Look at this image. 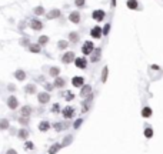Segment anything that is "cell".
<instances>
[{"mask_svg": "<svg viewBox=\"0 0 163 154\" xmlns=\"http://www.w3.org/2000/svg\"><path fill=\"white\" fill-rule=\"evenodd\" d=\"M69 42H72V43H77V42H79V33H76V32L69 33Z\"/></svg>", "mask_w": 163, "mask_h": 154, "instance_id": "cell-20", "label": "cell"}, {"mask_svg": "<svg viewBox=\"0 0 163 154\" xmlns=\"http://www.w3.org/2000/svg\"><path fill=\"white\" fill-rule=\"evenodd\" d=\"M40 47H42V46H40L39 43H37V44H33V43H32V44L29 46V52H32V53H40V52H42Z\"/></svg>", "mask_w": 163, "mask_h": 154, "instance_id": "cell-19", "label": "cell"}, {"mask_svg": "<svg viewBox=\"0 0 163 154\" xmlns=\"http://www.w3.org/2000/svg\"><path fill=\"white\" fill-rule=\"evenodd\" d=\"M37 100H39L40 104H46V103H49V100H50V94L46 93V91L39 93V94H37Z\"/></svg>", "mask_w": 163, "mask_h": 154, "instance_id": "cell-6", "label": "cell"}, {"mask_svg": "<svg viewBox=\"0 0 163 154\" xmlns=\"http://www.w3.org/2000/svg\"><path fill=\"white\" fill-rule=\"evenodd\" d=\"M60 147H62V144H57V143H56V144H53V145L49 148V154H56V153H57V150H59Z\"/></svg>", "mask_w": 163, "mask_h": 154, "instance_id": "cell-28", "label": "cell"}, {"mask_svg": "<svg viewBox=\"0 0 163 154\" xmlns=\"http://www.w3.org/2000/svg\"><path fill=\"white\" fill-rule=\"evenodd\" d=\"M9 90H16V87H15V86H12V84H10V86H9Z\"/></svg>", "mask_w": 163, "mask_h": 154, "instance_id": "cell-44", "label": "cell"}, {"mask_svg": "<svg viewBox=\"0 0 163 154\" xmlns=\"http://www.w3.org/2000/svg\"><path fill=\"white\" fill-rule=\"evenodd\" d=\"M109 30H110V23H107V24L105 26V29H103V34L106 36V34L109 33Z\"/></svg>", "mask_w": 163, "mask_h": 154, "instance_id": "cell-40", "label": "cell"}, {"mask_svg": "<svg viewBox=\"0 0 163 154\" xmlns=\"http://www.w3.org/2000/svg\"><path fill=\"white\" fill-rule=\"evenodd\" d=\"M107 71H109V67L106 66L103 69V73H102V83H106V80H107Z\"/></svg>", "mask_w": 163, "mask_h": 154, "instance_id": "cell-30", "label": "cell"}, {"mask_svg": "<svg viewBox=\"0 0 163 154\" xmlns=\"http://www.w3.org/2000/svg\"><path fill=\"white\" fill-rule=\"evenodd\" d=\"M53 127H54L56 131H62V130H63V124H62V123H54Z\"/></svg>", "mask_w": 163, "mask_h": 154, "instance_id": "cell-35", "label": "cell"}, {"mask_svg": "<svg viewBox=\"0 0 163 154\" xmlns=\"http://www.w3.org/2000/svg\"><path fill=\"white\" fill-rule=\"evenodd\" d=\"M64 98H66L67 101H72V100L74 98V94H73L72 91H66V93H64Z\"/></svg>", "mask_w": 163, "mask_h": 154, "instance_id": "cell-33", "label": "cell"}, {"mask_svg": "<svg viewBox=\"0 0 163 154\" xmlns=\"http://www.w3.org/2000/svg\"><path fill=\"white\" fill-rule=\"evenodd\" d=\"M93 52H95V44H93L90 40L85 42L83 46H82V53H83L85 56H89V54H92Z\"/></svg>", "mask_w": 163, "mask_h": 154, "instance_id": "cell-1", "label": "cell"}, {"mask_svg": "<svg viewBox=\"0 0 163 154\" xmlns=\"http://www.w3.org/2000/svg\"><path fill=\"white\" fill-rule=\"evenodd\" d=\"M144 137H146V138L153 137V130H152V127H146V130H144Z\"/></svg>", "mask_w": 163, "mask_h": 154, "instance_id": "cell-31", "label": "cell"}, {"mask_svg": "<svg viewBox=\"0 0 163 154\" xmlns=\"http://www.w3.org/2000/svg\"><path fill=\"white\" fill-rule=\"evenodd\" d=\"M33 13H34V15H37V16H43V15H46V12H44V7H43V6H37V7H34Z\"/></svg>", "mask_w": 163, "mask_h": 154, "instance_id": "cell-25", "label": "cell"}, {"mask_svg": "<svg viewBox=\"0 0 163 154\" xmlns=\"http://www.w3.org/2000/svg\"><path fill=\"white\" fill-rule=\"evenodd\" d=\"M30 27H32L34 32H39V30L43 29V23H42L40 20H34V19H33V20L30 22Z\"/></svg>", "mask_w": 163, "mask_h": 154, "instance_id": "cell-13", "label": "cell"}, {"mask_svg": "<svg viewBox=\"0 0 163 154\" xmlns=\"http://www.w3.org/2000/svg\"><path fill=\"white\" fill-rule=\"evenodd\" d=\"M102 34H103V29H102L100 26H95V27L90 30V36L95 37V39H100Z\"/></svg>", "mask_w": 163, "mask_h": 154, "instance_id": "cell-5", "label": "cell"}, {"mask_svg": "<svg viewBox=\"0 0 163 154\" xmlns=\"http://www.w3.org/2000/svg\"><path fill=\"white\" fill-rule=\"evenodd\" d=\"M82 123H83V120H82V118H79V120H76V123H74V128H79L80 126H82Z\"/></svg>", "mask_w": 163, "mask_h": 154, "instance_id": "cell-39", "label": "cell"}, {"mask_svg": "<svg viewBox=\"0 0 163 154\" xmlns=\"http://www.w3.org/2000/svg\"><path fill=\"white\" fill-rule=\"evenodd\" d=\"M74 60H76V56H74V53H73V52H67V53H64V54H63V57H62V61H63L64 64L74 63Z\"/></svg>", "mask_w": 163, "mask_h": 154, "instance_id": "cell-2", "label": "cell"}, {"mask_svg": "<svg viewBox=\"0 0 163 154\" xmlns=\"http://www.w3.org/2000/svg\"><path fill=\"white\" fill-rule=\"evenodd\" d=\"M0 127H2V130H7L9 128V121L6 118H2V121H0Z\"/></svg>", "mask_w": 163, "mask_h": 154, "instance_id": "cell-32", "label": "cell"}, {"mask_svg": "<svg viewBox=\"0 0 163 154\" xmlns=\"http://www.w3.org/2000/svg\"><path fill=\"white\" fill-rule=\"evenodd\" d=\"M50 128V123L49 121H40V124H39V130L40 131H47Z\"/></svg>", "mask_w": 163, "mask_h": 154, "instance_id": "cell-21", "label": "cell"}, {"mask_svg": "<svg viewBox=\"0 0 163 154\" xmlns=\"http://www.w3.org/2000/svg\"><path fill=\"white\" fill-rule=\"evenodd\" d=\"M64 86H66L64 79H62V77H54V87H57V89H63Z\"/></svg>", "mask_w": 163, "mask_h": 154, "instance_id": "cell-15", "label": "cell"}, {"mask_svg": "<svg viewBox=\"0 0 163 154\" xmlns=\"http://www.w3.org/2000/svg\"><path fill=\"white\" fill-rule=\"evenodd\" d=\"M90 94H92V86L85 84L83 87H82V90H80V97H87Z\"/></svg>", "mask_w": 163, "mask_h": 154, "instance_id": "cell-11", "label": "cell"}, {"mask_svg": "<svg viewBox=\"0 0 163 154\" xmlns=\"http://www.w3.org/2000/svg\"><path fill=\"white\" fill-rule=\"evenodd\" d=\"M69 47V42L67 40H60V42H57V49L59 50H64V49H67Z\"/></svg>", "mask_w": 163, "mask_h": 154, "instance_id": "cell-23", "label": "cell"}, {"mask_svg": "<svg viewBox=\"0 0 163 154\" xmlns=\"http://www.w3.org/2000/svg\"><path fill=\"white\" fill-rule=\"evenodd\" d=\"M59 73H60V69L59 67H50V70H49V74L52 76V77H59Z\"/></svg>", "mask_w": 163, "mask_h": 154, "instance_id": "cell-24", "label": "cell"}, {"mask_svg": "<svg viewBox=\"0 0 163 154\" xmlns=\"http://www.w3.org/2000/svg\"><path fill=\"white\" fill-rule=\"evenodd\" d=\"M33 147H34V145H33V143H32V141H26V148H30V150H32Z\"/></svg>", "mask_w": 163, "mask_h": 154, "instance_id": "cell-41", "label": "cell"}, {"mask_svg": "<svg viewBox=\"0 0 163 154\" xmlns=\"http://www.w3.org/2000/svg\"><path fill=\"white\" fill-rule=\"evenodd\" d=\"M53 87H54V84H53V86H52V84H44V89H46L47 91H50Z\"/></svg>", "mask_w": 163, "mask_h": 154, "instance_id": "cell-42", "label": "cell"}, {"mask_svg": "<svg viewBox=\"0 0 163 154\" xmlns=\"http://www.w3.org/2000/svg\"><path fill=\"white\" fill-rule=\"evenodd\" d=\"M19 121H20L22 124H27V123H29V117H26V116H22V117L19 118Z\"/></svg>", "mask_w": 163, "mask_h": 154, "instance_id": "cell-36", "label": "cell"}, {"mask_svg": "<svg viewBox=\"0 0 163 154\" xmlns=\"http://www.w3.org/2000/svg\"><path fill=\"white\" fill-rule=\"evenodd\" d=\"M85 2H86V0H74V5L77 7H83L85 6Z\"/></svg>", "mask_w": 163, "mask_h": 154, "instance_id": "cell-34", "label": "cell"}, {"mask_svg": "<svg viewBox=\"0 0 163 154\" xmlns=\"http://www.w3.org/2000/svg\"><path fill=\"white\" fill-rule=\"evenodd\" d=\"M105 17H106L105 10H93V13H92V19L96 22H103Z\"/></svg>", "mask_w": 163, "mask_h": 154, "instance_id": "cell-3", "label": "cell"}, {"mask_svg": "<svg viewBox=\"0 0 163 154\" xmlns=\"http://www.w3.org/2000/svg\"><path fill=\"white\" fill-rule=\"evenodd\" d=\"M30 114H32V107H30V106H23V108H22V116L29 117Z\"/></svg>", "mask_w": 163, "mask_h": 154, "instance_id": "cell-26", "label": "cell"}, {"mask_svg": "<svg viewBox=\"0 0 163 154\" xmlns=\"http://www.w3.org/2000/svg\"><path fill=\"white\" fill-rule=\"evenodd\" d=\"M47 43H49V37L47 36H40L39 37V44L40 46H46Z\"/></svg>", "mask_w": 163, "mask_h": 154, "instance_id": "cell-29", "label": "cell"}, {"mask_svg": "<svg viewBox=\"0 0 163 154\" xmlns=\"http://www.w3.org/2000/svg\"><path fill=\"white\" fill-rule=\"evenodd\" d=\"M17 137H19L20 140H26V138L29 137V131L25 130V128H20V131L17 133Z\"/></svg>", "mask_w": 163, "mask_h": 154, "instance_id": "cell-22", "label": "cell"}, {"mask_svg": "<svg viewBox=\"0 0 163 154\" xmlns=\"http://www.w3.org/2000/svg\"><path fill=\"white\" fill-rule=\"evenodd\" d=\"M25 91H26V94H34V93L37 91V89H36V84H33V83L27 84V86L25 87Z\"/></svg>", "mask_w": 163, "mask_h": 154, "instance_id": "cell-16", "label": "cell"}, {"mask_svg": "<svg viewBox=\"0 0 163 154\" xmlns=\"http://www.w3.org/2000/svg\"><path fill=\"white\" fill-rule=\"evenodd\" d=\"M73 116H74V108H73L72 106H67V107L63 110V117L67 118V120H70V118H73Z\"/></svg>", "mask_w": 163, "mask_h": 154, "instance_id": "cell-8", "label": "cell"}, {"mask_svg": "<svg viewBox=\"0 0 163 154\" xmlns=\"http://www.w3.org/2000/svg\"><path fill=\"white\" fill-rule=\"evenodd\" d=\"M90 60H92V63H97L100 60V47L95 49V52L90 54Z\"/></svg>", "mask_w": 163, "mask_h": 154, "instance_id": "cell-14", "label": "cell"}, {"mask_svg": "<svg viewBox=\"0 0 163 154\" xmlns=\"http://www.w3.org/2000/svg\"><path fill=\"white\" fill-rule=\"evenodd\" d=\"M72 84H73L74 87H83V86H85V79L76 76V77L72 79Z\"/></svg>", "mask_w": 163, "mask_h": 154, "instance_id": "cell-10", "label": "cell"}, {"mask_svg": "<svg viewBox=\"0 0 163 154\" xmlns=\"http://www.w3.org/2000/svg\"><path fill=\"white\" fill-rule=\"evenodd\" d=\"M150 116H152V108H150V107H144V108L142 110V117L149 118Z\"/></svg>", "mask_w": 163, "mask_h": 154, "instance_id": "cell-27", "label": "cell"}, {"mask_svg": "<svg viewBox=\"0 0 163 154\" xmlns=\"http://www.w3.org/2000/svg\"><path fill=\"white\" fill-rule=\"evenodd\" d=\"M7 154H17V153H16V151H15L13 148H10V150L7 151Z\"/></svg>", "mask_w": 163, "mask_h": 154, "instance_id": "cell-43", "label": "cell"}, {"mask_svg": "<svg viewBox=\"0 0 163 154\" xmlns=\"http://www.w3.org/2000/svg\"><path fill=\"white\" fill-rule=\"evenodd\" d=\"M52 111H53V113H59V111H60V106H59L57 103H56V104H53V107H52Z\"/></svg>", "mask_w": 163, "mask_h": 154, "instance_id": "cell-37", "label": "cell"}, {"mask_svg": "<svg viewBox=\"0 0 163 154\" xmlns=\"http://www.w3.org/2000/svg\"><path fill=\"white\" fill-rule=\"evenodd\" d=\"M20 44H22V46H27V47H29L32 43H29V40H27V39H22V40H20Z\"/></svg>", "mask_w": 163, "mask_h": 154, "instance_id": "cell-38", "label": "cell"}, {"mask_svg": "<svg viewBox=\"0 0 163 154\" xmlns=\"http://www.w3.org/2000/svg\"><path fill=\"white\" fill-rule=\"evenodd\" d=\"M15 77H16L19 81H23V80L26 79V73H25L23 70H20V69H19V70H16V71H15Z\"/></svg>", "mask_w": 163, "mask_h": 154, "instance_id": "cell-17", "label": "cell"}, {"mask_svg": "<svg viewBox=\"0 0 163 154\" xmlns=\"http://www.w3.org/2000/svg\"><path fill=\"white\" fill-rule=\"evenodd\" d=\"M74 64H76L77 69H86L87 67V60H86V57H76Z\"/></svg>", "mask_w": 163, "mask_h": 154, "instance_id": "cell-4", "label": "cell"}, {"mask_svg": "<svg viewBox=\"0 0 163 154\" xmlns=\"http://www.w3.org/2000/svg\"><path fill=\"white\" fill-rule=\"evenodd\" d=\"M69 20H70L72 23H74V24H79V23H80V13H79V12H72V13L69 15Z\"/></svg>", "mask_w": 163, "mask_h": 154, "instance_id": "cell-12", "label": "cell"}, {"mask_svg": "<svg viewBox=\"0 0 163 154\" xmlns=\"http://www.w3.org/2000/svg\"><path fill=\"white\" fill-rule=\"evenodd\" d=\"M60 13H62V12H60L59 9H53V10H50V12H49L47 15H44V16H46L47 20H53V19L60 17Z\"/></svg>", "mask_w": 163, "mask_h": 154, "instance_id": "cell-7", "label": "cell"}, {"mask_svg": "<svg viewBox=\"0 0 163 154\" xmlns=\"http://www.w3.org/2000/svg\"><path fill=\"white\" fill-rule=\"evenodd\" d=\"M126 5H127V7H129L130 10H136V9L139 7V5H137V0H127V2H126Z\"/></svg>", "mask_w": 163, "mask_h": 154, "instance_id": "cell-18", "label": "cell"}, {"mask_svg": "<svg viewBox=\"0 0 163 154\" xmlns=\"http://www.w3.org/2000/svg\"><path fill=\"white\" fill-rule=\"evenodd\" d=\"M7 106H9V108H12V110H16V108H17V106H19V101H17V98H16L15 96H10V97L7 98Z\"/></svg>", "mask_w": 163, "mask_h": 154, "instance_id": "cell-9", "label": "cell"}]
</instances>
